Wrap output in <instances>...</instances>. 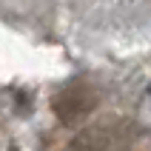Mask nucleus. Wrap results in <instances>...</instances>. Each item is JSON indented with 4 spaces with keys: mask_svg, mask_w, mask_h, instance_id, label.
<instances>
[{
    "mask_svg": "<svg viewBox=\"0 0 151 151\" xmlns=\"http://www.w3.org/2000/svg\"><path fill=\"white\" fill-rule=\"evenodd\" d=\"M148 97H151V88H148Z\"/></svg>",
    "mask_w": 151,
    "mask_h": 151,
    "instance_id": "obj_1",
    "label": "nucleus"
}]
</instances>
